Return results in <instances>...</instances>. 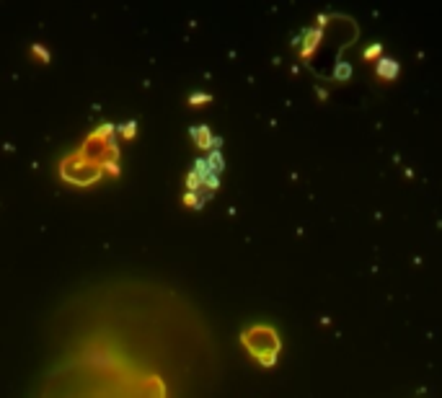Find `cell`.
Listing matches in <instances>:
<instances>
[{"mask_svg": "<svg viewBox=\"0 0 442 398\" xmlns=\"http://www.w3.org/2000/svg\"><path fill=\"white\" fill-rule=\"evenodd\" d=\"M240 341L249 346V352H251V355H254L264 367H272V365L277 362V355H279L282 341H279L277 331H274L272 326H264V323H261V326H251V328L243 331Z\"/></svg>", "mask_w": 442, "mask_h": 398, "instance_id": "obj_1", "label": "cell"}, {"mask_svg": "<svg viewBox=\"0 0 442 398\" xmlns=\"http://www.w3.org/2000/svg\"><path fill=\"white\" fill-rule=\"evenodd\" d=\"M378 75L380 78H385V80H393V78H399V62L396 60H390V57H380L378 60Z\"/></svg>", "mask_w": 442, "mask_h": 398, "instance_id": "obj_2", "label": "cell"}, {"mask_svg": "<svg viewBox=\"0 0 442 398\" xmlns=\"http://www.w3.org/2000/svg\"><path fill=\"white\" fill-rule=\"evenodd\" d=\"M318 41H321V29H311V31H305L303 36V47H300V55L303 57H311L313 49L318 47Z\"/></svg>", "mask_w": 442, "mask_h": 398, "instance_id": "obj_3", "label": "cell"}, {"mask_svg": "<svg viewBox=\"0 0 442 398\" xmlns=\"http://www.w3.org/2000/svg\"><path fill=\"white\" fill-rule=\"evenodd\" d=\"M334 78H336V80H347V78H352V65H349V62H339V65H336V70H334Z\"/></svg>", "mask_w": 442, "mask_h": 398, "instance_id": "obj_4", "label": "cell"}, {"mask_svg": "<svg viewBox=\"0 0 442 398\" xmlns=\"http://www.w3.org/2000/svg\"><path fill=\"white\" fill-rule=\"evenodd\" d=\"M380 52H383V44H370V47L365 49V57H367V60H375Z\"/></svg>", "mask_w": 442, "mask_h": 398, "instance_id": "obj_5", "label": "cell"}]
</instances>
